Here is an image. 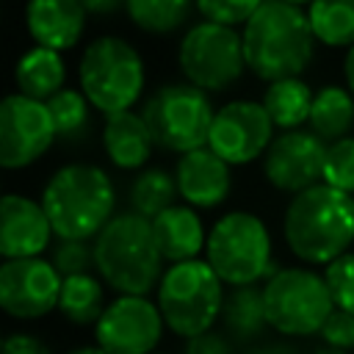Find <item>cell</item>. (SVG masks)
Masks as SVG:
<instances>
[{"label":"cell","instance_id":"1","mask_svg":"<svg viewBox=\"0 0 354 354\" xmlns=\"http://www.w3.org/2000/svg\"><path fill=\"white\" fill-rule=\"evenodd\" d=\"M282 241L304 266H329L354 246V196L318 183L288 199Z\"/></svg>","mask_w":354,"mask_h":354},{"label":"cell","instance_id":"2","mask_svg":"<svg viewBox=\"0 0 354 354\" xmlns=\"http://www.w3.org/2000/svg\"><path fill=\"white\" fill-rule=\"evenodd\" d=\"M55 238L94 241L102 227L119 213L113 177L88 160H69L58 166L39 194Z\"/></svg>","mask_w":354,"mask_h":354},{"label":"cell","instance_id":"3","mask_svg":"<svg viewBox=\"0 0 354 354\" xmlns=\"http://www.w3.org/2000/svg\"><path fill=\"white\" fill-rule=\"evenodd\" d=\"M315 41L318 39L304 8L266 0L243 25L246 69L263 83L301 77L315 58Z\"/></svg>","mask_w":354,"mask_h":354},{"label":"cell","instance_id":"4","mask_svg":"<svg viewBox=\"0 0 354 354\" xmlns=\"http://www.w3.org/2000/svg\"><path fill=\"white\" fill-rule=\"evenodd\" d=\"M94 271L113 293L152 296L166 271L152 221L119 210L94 238Z\"/></svg>","mask_w":354,"mask_h":354},{"label":"cell","instance_id":"5","mask_svg":"<svg viewBox=\"0 0 354 354\" xmlns=\"http://www.w3.org/2000/svg\"><path fill=\"white\" fill-rule=\"evenodd\" d=\"M205 260L227 288L263 285L279 268L271 230L252 210H227L210 224Z\"/></svg>","mask_w":354,"mask_h":354},{"label":"cell","instance_id":"6","mask_svg":"<svg viewBox=\"0 0 354 354\" xmlns=\"http://www.w3.org/2000/svg\"><path fill=\"white\" fill-rule=\"evenodd\" d=\"M224 299L227 285L205 257L166 266L155 288L163 324L180 340H191L207 329H216L221 321Z\"/></svg>","mask_w":354,"mask_h":354},{"label":"cell","instance_id":"7","mask_svg":"<svg viewBox=\"0 0 354 354\" xmlns=\"http://www.w3.org/2000/svg\"><path fill=\"white\" fill-rule=\"evenodd\" d=\"M147 86L141 53L122 36H97L77 61V88L102 116L133 111Z\"/></svg>","mask_w":354,"mask_h":354},{"label":"cell","instance_id":"8","mask_svg":"<svg viewBox=\"0 0 354 354\" xmlns=\"http://www.w3.org/2000/svg\"><path fill=\"white\" fill-rule=\"evenodd\" d=\"M263 301L271 332L288 340L318 337L321 326L335 310L324 271L304 263L279 266L263 282Z\"/></svg>","mask_w":354,"mask_h":354},{"label":"cell","instance_id":"9","mask_svg":"<svg viewBox=\"0 0 354 354\" xmlns=\"http://www.w3.org/2000/svg\"><path fill=\"white\" fill-rule=\"evenodd\" d=\"M141 116L147 119L158 149L185 155L191 149L207 147L216 108L207 91L183 80V83H163L160 88H155L144 100Z\"/></svg>","mask_w":354,"mask_h":354},{"label":"cell","instance_id":"10","mask_svg":"<svg viewBox=\"0 0 354 354\" xmlns=\"http://www.w3.org/2000/svg\"><path fill=\"white\" fill-rule=\"evenodd\" d=\"M177 66L191 86L207 94L227 91L243 77L246 69L243 33L207 19L196 22L180 39Z\"/></svg>","mask_w":354,"mask_h":354},{"label":"cell","instance_id":"11","mask_svg":"<svg viewBox=\"0 0 354 354\" xmlns=\"http://www.w3.org/2000/svg\"><path fill=\"white\" fill-rule=\"evenodd\" d=\"M58 141L47 102L19 91L0 102V166L22 171L39 163Z\"/></svg>","mask_w":354,"mask_h":354},{"label":"cell","instance_id":"12","mask_svg":"<svg viewBox=\"0 0 354 354\" xmlns=\"http://www.w3.org/2000/svg\"><path fill=\"white\" fill-rule=\"evenodd\" d=\"M166 332L152 296L113 293L94 326V343L108 354H155Z\"/></svg>","mask_w":354,"mask_h":354},{"label":"cell","instance_id":"13","mask_svg":"<svg viewBox=\"0 0 354 354\" xmlns=\"http://www.w3.org/2000/svg\"><path fill=\"white\" fill-rule=\"evenodd\" d=\"M274 136L277 127L260 100H230L216 108L207 147L235 169L263 160Z\"/></svg>","mask_w":354,"mask_h":354},{"label":"cell","instance_id":"14","mask_svg":"<svg viewBox=\"0 0 354 354\" xmlns=\"http://www.w3.org/2000/svg\"><path fill=\"white\" fill-rule=\"evenodd\" d=\"M324 160L326 141L318 138L310 127L282 130L266 149L260 160V174L277 194L296 196L324 183Z\"/></svg>","mask_w":354,"mask_h":354},{"label":"cell","instance_id":"15","mask_svg":"<svg viewBox=\"0 0 354 354\" xmlns=\"http://www.w3.org/2000/svg\"><path fill=\"white\" fill-rule=\"evenodd\" d=\"M64 277L50 257H17L0 266V307L14 321H41L58 313Z\"/></svg>","mask_w":354,"mask_h":354},{"label":"cell","instance_id":"16","mask_svg":"<svg viewBox=\"0 0 354 354\" xmlns=\"http://www.w3.org/2000/svg\"><path fill=\"white\" fill-rule=\"evenodd\" d=\"M55 243V230L41 199L8 191L0 202V254L3 260L44 257Z\"/></svg>","mask_w":354,"mask_h":354},{"label":"cell","instance_id":"17","mask_svg":"<svg viewBox=\"0 0 354 354\" xmlns=\"http://www.w3.org/2000/svg\"><path fill=\"white\" fill-rule=\"evenodd\" d=\"M174 177L180 202L196 210H216L232 194V166L221 160L210 147L177 155Z\"/></svg>","mask_w":354,"mask_h":354},{"label":"cell","instance_id":"18","mask_svg":"<svg viewBox=\"0 0 354 354\" xmlns=\"http://www.w3.org/2000/svg\"><path fill=\"white\" fill-rule=\"evenodd\" d=\"M100 144H102L105 160L113 169L130 171V174L149 166V158L158 147L141 111H122V113L105 116L100 130Z\"/></svg>","mask_w":354,"mask_h":354},{"label":"cell","instance_id":"19","mask_svg":"<svg viewBox=\"0 0 354 354\" xmlns=\"http://www.w3.org/2000/svg\"><path fill=\"white\" fill-rule=\"evenodd\" d=\"M88 11L80 0H28L25 28L33 44L50 50H72L86 30Z\"/></svg>","mask_w":354,"mask_h":354},{"label":"cell","instance_id":"20","mask_svg":"<svg viewBox=\"0 0 354 354\" xmlns=\"http://www.w3.org/2000/svg\"><path fill=\"white\" fill-rule=\"evenodd\" d=\"M152 230H155V238H158L166 266L205 257L210 227H205L202 210H196L185 202H174L171 207H166L163 213H158L152 218Z\"/></svg>","mask_w":354,"mask_h":354},{"label":"cell","instance_id":"21","mask_svg":"<svg viewBox=\"0 0 354 354\" xmlns=\"http://www.w3.org/2000/svg\"><path fill=\"white\" fill-rule=\"evenodd\" d=\"M221 329L241 346H252L263 337H268V315L263 301V285H243V288H227L224 310H221Z\"/></svg>","mask_w":354,"mask_h":354},{"label":"cell","instance_id":"22","mask_svg":"<svg viewBox=\"0 0 354 354\" xmlns=\"http://www.w3.org/2000/svg\"><path fill=\"white\" fill-rule=\"evenodd\" d=\"M14 86L19 94L47 102L53 94L66 88V61L58 50L33 44L14 66Z\"/></svg>","mask_w":354,"mask_h":354},{"label":"cell","instance_id":"23","mask_svg":"<svg viewBox=\"0 0 354 354\" xmlns=\"http://www.w3.org/2000/svg\"><path fill=\"white\" fill-rule=\"evenodd\" d=\"M108 285L100 279L97 271L64 277L61 296H58V315L80 329H94L100 315L108 307Z\"/></svg>","mask_w":354,"mask_h":354},{"label":"cell","instance_id":"24","mask_svg":"<svg viewBox=\"0 0 354 354\" xmlns=\"http://www.w3.org/2000/svg\"><path fill=\"white\" fill-rule=\"evenodd\" d=\"M315 91L301 77H282L274 83H266V91L260 97L263 108L268 111L277 133L282 130H299L310 122Z\"/></svg>","mask_w":354,"mask_h":354},{"label":"cell","instance_id":"25","mask_svg":"<svg viewBox=\"0 0 354 354\" xmlns=\"http://www.w3.org/2000/svg\"><path fill=\"white\" fill-rule=\"evenodd\" d=\"M124 199H127V210H133V213H138V216L152 221L158 213H163L166 207L180 202L174 169L152 166V163L144 166L141 171L133 174Z\"/></svg>","mask_w":354,"mask_h":354},{"label":"cell","instance_id":"26","mask_svg":"<svg viewBox=\"0 0 354 354\" xmlns=\"http://www.w3.org/2000/svg\"><path fill=\"white\" fill-rule=\"evenodd\" d=\"M307 127L326 144L351 136L354 130V94L346 86H321L313 97Z\"/></svg>","mask_w":354,"mask_h":354},{"label":"cell","instance_id":"27","mask_svg":"<svg viewBox=\"0 0 354 354\" xmlns=\"http://www.w3.org/2000/svg\"><path fill=\"white\" fill-rule=\"evenodd\" d=\"M196 0H124V14L127 19L152 36H169L180 30Z\"/></svg>","mask_w":354,"mask_h":354},{"label":"cell","instance_id":"28","mask_svg":"<svg viewBox=\"0 0 354 354\" xmlns=\"http://www.w3.org/2000/svg\"><path fill=\"white\" fill-rule=\"evenodd\" d=\"M307 17L324 47H354V0H313Z\"/></svg>","mask_w":354,"mask_h":354},{"label":"cell","instance_id":"29","mask_svg":"<svg viewBox=\"0 0 354 354\" xmlns=\"http://www.w3.org/2000/svg\"><path fill=\"white\" fill-rule=\"evenodd\" d=\"M53 124H55V136L61 144H77L88 136L91 130V111L94 105L88 102V97L80 88H61L58 94H53L47 100Z\"/></svg>","mask_w":354,"mask_h":354},{"label":"cell","instance_id":"30","mask_svg":"<svg viewBox=\"0 0 354 354\" xmlns=\"http://www.w3.org/2000/svg\"><path fill=\"white\" fill-rule=\"evenodd\" d=\"M47 257H50V263L58 268L61 277L88 274V271H94V241L55 238V243L50 246Z\"/></svg>","mask_w":354,"mask_h":354},{"label":"cell","instance_id":"31","mask_svg":"<svg viewBox=\"0 0 354 354\" xmlns=\"http://www.w3.org/2000/svg\"><path fill=\"white\" fill-rule=\"evenodd\" d=\"M324 183L354 194V136L337 138L326 144V160H324Z\"/></svg>","mask_w":354,"mask_h":354},{"label":"cell","instance_id":"32","mask_svg":"<svg viewBox=\"0 0 354 354\" xmlns=\"http://www.w3.org/2000/svg\"><path fill=\"white\" fill-rule=\"evenodd\" d=\"M263 3L266 0H196V11L207 22L238 28V25H246Z\"/></svg>","mask_w":354,"mask_h":354},{"label":"cell","instance_id":"33","mask_svg":"<svg viewBox=\"0 0 354 354\" xmlns=\"http://www.w3.org/2000/svg\"><path fill=\"white\" fill-rule=\"evenodd\" d=\"M324 279L329 285L335 307L354 315V252H346L343 257L324 266Z\"/></svg>","mask_w":354,"mask_h":354},{"label":"cell","instance_id":"34","mask_svg":"<svg viewBox=\"0 0 354 354\" xmlns=\"http://www.w3.org/2000/svg\"><path fill=\"white\" fill-rule=\"evenodd\" d=\"M318 340L343 351H354V315L346 310H332V315L326 318V324L318 332Z\"/></svg>","mask_w":354,"mask_h":354},{"label":"cell","instance_id":"35","mask_svg":"<svg viewBox=\"0 0 354 354\" xmlns=\"http://www.w3.org/2000/svg\"><path fill=\"white\" fill-rule=\"evenodd\" d=\"M183 354H241V346L221 329H207L191 340H183Z\"/></svg>","mask_w":354,"mask_h":354},{"label":"cell","instance_id":"36","mask_svg":"<svg viewBox=\"0 0 354 354\" xmlns=\"http://www.w3.org/2000/svg\"><path fill=\"white\" fill-rule=\"evenodd\" d=\"M0 354H53L50 343H44L39 335L33 332H8L3 340V351Z\"/></svg>","mask_w":354,"mask_h":354},{"label":"cell","instance_id":"37","mask_svg":"<svg viewBox=\"0 0 354 354\" xmlns=\"http://www.w3.org/2000/svg\"><path fill=\"white\" fill-rule=\"evenodd\" d=\"M241 354H304V348L296 343V340H288V337H263L246 348H241Z\"/></svg>","mask_w":354,"mask_h":354},{"label":"cell","instance_id":"38","mask_svg":"<svg viewBox=\"0 0 354 354\" xmlns=\"http://www.w3.org/2000/svg\"><path fill=\"white\" fill-rule=\"evenodd\" d=\"M80 3L94 17H108V14H116L119 8H124V0H80Z\"/></svg>","mask_w":354,"mask_h":354},{"label":"cell","instance_id":"39","mask_svg":"<svg viewBox=\"0 0 354 354\" xmlns=\"http://www.w3.org/2000/svg\"><path fill=\"white\" fill-rule=\"evenodd\" d=\"M343 77H346V88L354 94V47L346 50V58H343Z\"/></svg>","mask_w":354,"mask_h":354},{"label":"cell","instance_id":"40","mask_svg":"<svg viewBox=\"0 0 354 354\" xmlns=\"http://www.w3.org/2000/svg\"><path fill=\"white\" fill-rule=\"evenodd\" d=\"M304 354H351V351H343V348H335V346H326V343H315L310 348H304Z\"/></svg>","mask_w":354,"mask_h":354},{"label":"cell","instance_id":"41","mask_svg":"<svg viewBox=\"0 0 354 354\" xmlns=\"http://www.w3.org/2000/svg\"><path fill=\"white\" fill-rule=\"evenodd\" d=\"M66 354H108V351H102V348L94 343V346H77V348H72V351H66Z\"/></svg>","mask_w":354,"mask_h":354},{"label":"cell","instance_id":"42","mask_svg":"<svg viewBox=\"0 0 354 354\" xmlns=\"http://www.w3.org/2000/svg\"><path fill=\"white\" fill-rule=\"evenodd\" d=\"M279 3H288V6H299V8H304V6H310L313 0H279Z\"/></svg>","mask_w":354,"mask_h":354},{"label":"cell","instance_id":"43","mask_svg":"<svg viewBox=\"0 0 354 354\" xmlns=\"http://www.w3.org/2000/svg\"><path fill=\"white\" fill-rule=\"evenodd\" d=\"M155 354H174V351H155ZM183 354V351H180Z\"/></svg>","mask_w":354,"mask_h":354},{"label":"cell","instance_id":"44","mask_svg":"<svg viewBox=\"0 0 354 354\" xmlns=\"http://www.w3.org/2000/svg\"><path fill=\"white\" fill-rule=\"evenodd\" d=\"M351 196H354V194H351Z\"/></svg>","mask_w":354,"mask_h":354}]
</instances>
